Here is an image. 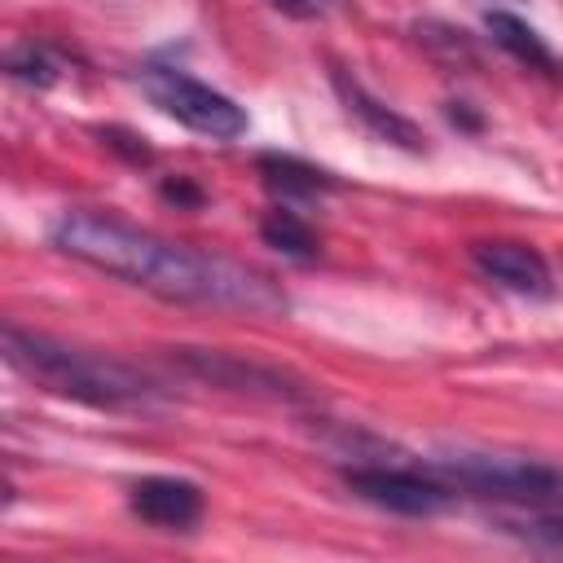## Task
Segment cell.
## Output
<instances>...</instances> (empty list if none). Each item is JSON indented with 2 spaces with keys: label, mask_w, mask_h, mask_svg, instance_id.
Returning a JSON list of instances; mask_svg holds the SVG:
<instances>
[{
  "label": "cell",
  "mask_w": 563,
  "mask_h": 563,
  "mask_svg": "<svg viewBox=\"0 0 563 563\" xmlns=\"http://www.w3.org/2000/svg\"><path fill=\"white\" fill-rule=\"evenodd\" d=\"M48 242L70 260H79L106 277L132 282L158 299H172V303L233 308V312H255V317L286 312V295L264 273H255L229 255L167 242V238L136 229V224H123L114 216L66 211L48 229Z\"/></svg>",
  "instance_id": "6da1fadb"
},
{
  "label": "cell",
  "mask_w": 563,
  "mask_h": 563,
  "mask_svg": "<svg viewBox=\"0 0 563 563\" xmlns=\"http://www.w3.org/2000/svg\"><path fill=\"white\" fill-rule=\"evenodd\" d=\"M4 361L35 387L79 400V405H92V409H163L167 405L163 387L145 369H136L119 356L88 352L66 339L26 330L18 321L4 325Z\"/></svg>",
  "instance_id": "7a4b0ae2"
},
{
  "label": "cell",
  "mask_w": 563,
  "mask_h": 563,
  "mask_svg": "<svg viewBox=\"0 0 563 563\" xmlns=\"http://www.w3.org/2000/svg\"><path fill=\"white\" fill-rule=\"evenodd\" d=\"M431 471L457 488L479 497L515 501L528 510H559L563 506V466L519 457V453H488V449H453L431 462Z\"/></svg>",
  "instance_id": "3957f363"
},
{
  "label": "cell",
  "mask_w": 563,
  "mask_h": 563,
  "mask_svg": "<svg viewBox=\"0 0 563 563\" xmlns=\"http://www.w3.org/2000/svg\"><path fill=\"white\" fill-rule=\"evenodd\" d=\"M141 88L145 97L176 123H185L189 132L198 136H211V141H238L246 132V110L224 97L220 88L176 70V66H145L141 70Z\"/></svg>",
  "instance_id": "277c9868"
},
{
  "label": "cell",
  "mask_w": 563,
  "mask_h": 563,
  "mask_svg": "<svg viewBox=\"0 0 563 563\" xmlns=\"http://www.w3.org/2000/svg\"><path fill=\"white\" fill-rule=\"evenodd\" d=\"M176 361L185 374L224 387V391H246V396H264V400H308V383L277 369V365H255L242 361L233 352H216V347H176Z\"/></svg>",
  "instance_id": "5b68a950"
},
{
  "label": "cell",
  "mask_w": 563,
  "mask_h": 563,
  "mask_svg": "<svg viewBox=\"0 0 563 563\" xmlns=\"http://www.w3.org/2000/svg\"><path fill=\"white\" fill-rule=\"evenodd\" d=\"M343 484L369 501V506H383L391 515H440L453 493H449V479H440L435 471L422 475V471H409V466H347L343 471Z\"/></svg>",
  "instance_id": "8992f818"
},
{
  "label": "cell",
  "mask_w": 563,
  "mask_h": 563,
  "mask_svg": "<svg viewBox=\"0 0 563 563\" xmlns=\"http://www.w3.org/2000/svg\"><path fill=\"white\" fill-rule=\"evenodd\" d=\"M471 260H475V268L493 286H501L510 295L545 299L554 290V277H550L545 255L532 251V246H523V242H475L471 246Z\"/></svg>",
  "instance_id": "52a82bcc"
},
{
  "label": "cell",
  "mask_w": 563,
  "mask_h": 563,
  "mask_svg": "<svg viewBox=\"0 0 563 563\" xmlns=\"http://www.w3.org/2000/svg\"><path fill=\"white\" fill-rule=\"evenodd\" d=\"M330 84H334L343 110H347L365 132H374L378 141H387V145H396V150H409V154L422 150V132H418V123L405 119L400 110H391L383 97H374L356 75H347L343 66H334V70H330Z\"/></svg>",
  "instance_id": "ba28073f"
},
{
  "label": "cell",
  "mask_w": 563,
  "mask_h": 563,
  "mask_svg": "<svg viewBox=\"0 0 563 563\" xmlns=\"http://www.w3.org/2000/svg\"><path fill=\"white\" fill-rule=\"evenodd\" d=\"M128 506L136 519H145L154 528H172V532H189L207 510L202 488L189 479H176V475H150V479L132 484Z\"/></svg>",
  "instance_id": "9c48e42d"
},
{
  "label": "cell",
  "mask_w": 563,
  "mask_h": 563,
  "mask_svg": "<svg viewBox=\"0 0 563 563\" xmlns=\"http://www.w3.org/2000/svg\"><path fill=\"white\" fill-rule=\"evenodd\" d=\"M260 176H264V189L282 202H308V198L334 189L330 172H321L295 154H260Z\"/></svg>",
  "instance_id": "30bf717a"
},
{
  "label": "cell",
  "mask_w": 563,
  "mask_h": 563,
  "mask_svg": "<svg viewBox=\"0 0 563 563\" xmlns=\"http://www.w3.org/2000/svg\"><path fill=\"white\" fill-rule=\"evenodd\" d=\"M484 26H488V35H493V44L497 48H506L519 66H528V70H541V75H559V57L550 53V44L523 22V18H515V13H506V9H493L488 18H484Z\"/></svg>",
  "instance_id": "8fae6325"
},
{
  "label": "cell",
  "mask_w": 563,
  "mask_h": 563,
  "mask_svg": "<svg viewBox=\"0 0 563 563\" xmlns=\"http://www.w3.org/2000/svg\"><path fill=\"white\" fill-rule=\"evenodd\" d=\"M260 238H264L273 251L290 255V260H317V251H321V238H317V229H312L303 216L286 211V207H277V211H268V216H264V224H260Z\"/></svg>",
  "instance_id": "7c38bea8"
},
{
  "label": "cell",
  "mask_w": 563,
  "mask_h": 563,
  "mask_svg": "<svg viewBox=\"0 0 563 563\" xmlns=\"http://www.w3.org/2000/svg\"><path fill=\"white\" fill-rule=\"evenodd\" d=\"M57 57L44 48V44H18V48H9V75L13 79H22V84H31V88H48L53 79H57Z\"/></svg>",
  "instance_id": "4fadbf2b"
},
{
  "label": "cell",
  "mask_w": 563,
  "mask_h": 563,
  "mask_svg": "<svg viewBox=\"0 0 563 563\" xmlns=\"http://www.w3.org/2000/svg\"><path fill=\"white\" fill-rule=\"evenodd\" d=\"M510 528L545 550H563V506L559 510H528L523 519H510Z\"/></svg>",
  "instance_id": "5bb4252c"
},
{
  "label": "cell",
  "mask_w": 563,
  "mask_h": 563,
  "mask_svg": "<svg viewBox=\"0 0 563 563\" xmlns=\"http://www.w3.org/2000/svg\"><path fill=\"white\" fill-rule=\"evenodd\" d=\"M273 9H282V13H290V18H325L339 0H268Z\"/></svg>",
  "instance_id": "9a60e30c"
},
{
  "label": "cell",
  "mask_w": 563,
  "mask_h": 563,
  "mask_svg": "<svg viewBox=\"0 0 563 563\" xmlns=\"http://www.w3.org/2000/svg\"><path fill=\"white\" fill-rule=\"evenodd\" d=\"M163 194H167V198H176V202H198V198H202V194H198L194 185H185V180H176V185H163Z\"/></svg>",
  "instance_id": "2e32d148"
}]
</instances>
